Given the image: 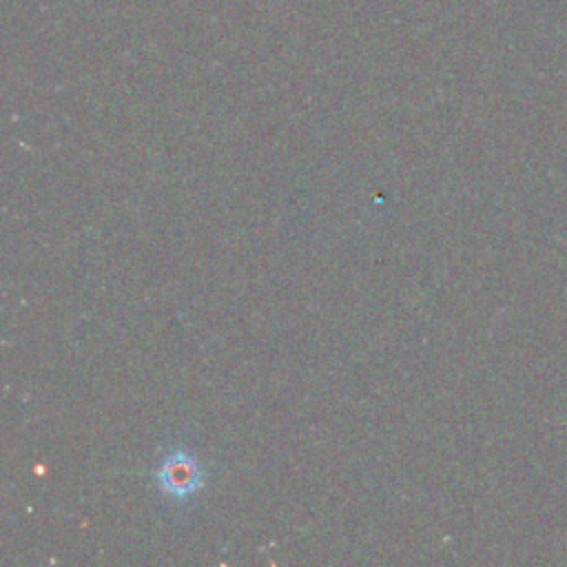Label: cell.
I'll use <instances>...</instances> for the list:
<instances>
[{
    "label": "cell",
    "mask_w": 567,
    "mask_h": 567,
    "mask_svg": "<svg viewBox=\"0 0 567 567\" xmlns=\"http://www.w3.org/2000/svg\"><path fill=\"white\" fill-rule=\"evenodd\" d=\"M202 481H204V474L199 463L182 450L171 452L159 463L157 483L162 492H166L173 498H188L202 487Z\"/></svg>",
    "instance_id": "obj_1"
}]
</instances>
